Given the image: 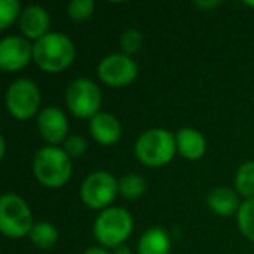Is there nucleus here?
Instances as JSON below:
<instances>
[{
    "instance_id": "f257e3e1",
    "label": "nucleus",
    "mask_w": 254,
    "mask_h": 254,
    "mask_svg": "<svg viewBox=\"0 0 254 254\" xmlns=\"http://www.w3.org/2000/svg\"><path fill=\"white\" fill-rule=\"evenodd\" d=\"M75 46L68 35L49 32L46 37L33 42V61L46 73H61L75 61Z\"/></svg>"
},
{
    "instance_id": "f03ea898",
    "label": "nucleus",
    "mask_w": 254,
    "mask_h": 254,
    "mask_svg": "<svg viewBox=\"0 0 254 254\" xmlns=\"http://www.w3.org/2000/svg\"><path fill=\"white\" fill-rule=\"evenodd\" d=\"M33 174L47 188H61L70 181L73 166L63 146H44L33 155Z\"/></svg>"
},
{
    "instance_id": "7ed1b4c3",
    "label": "nucleus",
    "mask_w": 254,
    "mask_h": 254,
    "mask_svg": "<svg viewBox=\"0 0 254 254\" xmlns=\"http://www.w3.org/2000/svg\"><path fill=\"white\" fill-rule=\"evenodd\" d=\"M178 153L176 134L167 129H148L134 143V155L143 166L162 167Z\"/></svg>"
},
{
    "instance_id": "20e7f679",
    "label": "nucleus",
    "mask_w": 254,
    "mask_h": 254,
    "mask_svg": "<svg viewBox=\"0 0 254 254\" xmlns=\"http://www.w3.org/2000/svg\"><path fill=\"white\" fill-rule=\"evenodd\" d=\"M134 221L129 211L124 207H108L98 214L94 219L92 233L96 240L101 244V247H115L126 244V240L131 237Z\"/></svg>"
},
{
    "instance_id": "39448f33",
    "label": "nucleus",
    "mask_w": 254,
    "mask_h": 254,
    "mask_svg": "<svg viewBox=\"0 0 254 254\" xmlns=\"http://www.w3.org/2000/svg\"><path fill=\"white\" fill-rule=\"evenodd\" d=\"M33 214L28 202L18 193H5L0 198V230L9 239H23L33 228Z\"/></svg>"
},
{
    "instance_id": "423d86ee",
    "label": "nucleus",
    "mask_w": 254,
    "mask_h": 254,
    "mask_svg": "<svg viewBox=\"0 0 254 254\" xmlns=\"http://www.w3.org/2000/svg\"><path fill=\"white\" fill-rule=\"evenodd\" d=\"M40 94L39 85L30 78H18L7 87L5 106L11 117L16 120H30L40 113Z\"/></svg>"
},
{
    "instance_id": "0eeeda50",
    "label": "nucleus",
    "mask_w": 254,
    "mask_h": 254,
    "mask_svg": "<svg viewBox=\"0 0 254 254\" xmlns=\"http://www.w3.org/2000/svg\"><path fill=\"white\" fill-rule=\"evenodd\" d=\"M64 101L73 117L91 120L101 110V91L94 80L78 77L66 87Z\"/></svg>"
},
{
    "instance_id": "6e6552de",
    "label": "nucleus",
    "mask_w": 254,
    "mask_h": 254,
    "mask_svg": "<svg viewBox=\"0 0 254 254\" xmlns=\"http://www.w3.org/2000/svg\"><path fill=\"white\" fill-rule=\"evenodd\" d=\"M119 195V180L106 171L89 174L80 185V198L89 209L105 211L112 207V202Z\"/></svg>"
},
{
    "instance_id": "1a4fd4ad",
    "label": "nucleus",
    "mask_w": 254,
    "mask_h": 254,
    "mask_svg": "<svg viewBox=\"0 0 254 254\" xmlns=\"http://www.w3.org/2000/svg\"><path fill=\"white\" fill-rule=\"evenodd\" d=\"M139 73L138 63L132 56L124 53H115L105 56L98 64V77L108 87H127L136 80Z\"/></svg>"
},
{
    "instance_id": "9d476101",
    "label": "nucleus",
    "mask_w": 254,
    "mask_h": 254,
    "mask_svg": "<svg viewBox=\"0 0 254 254\" xmlns=\"http://www.w3.org/2000/svg\"><path fill=\"white\" fill-rule=\"evenodd\" d=\"M33 61V44L21 35H9L0 40V68L7 73L21 71Z\"/></svg>"
},
{
    "instance_id": "9b49d317",
    "label": "nucleus",
    "mask_w": 254,
    "mask_h": 254,
    "mask_svg": "<svg viewBox=\"0 0 254 254\" xmlns=\"http://www.w3.org/2000/svg\"><path fill=\"white\" fill-rule=\"evenodd\" d=\"M37 129L49 146H60L68 138V117L58 106H46L37 115Z\"/></svg>"
},
{
    "instance_id": "f8f14e48",
    "label": "nucleus",
    "mask_w": 254,
    "mask_h": 254,
    "mask_svg": "<svg viewBox=\"0 0 254 254\" xmlns=\"http://www.w3.org/2000/svg\"><path fill=\"white\" fill-rule=\"evenodd\" d=\"M89 132L99 145L113 146L122 139V124L112 113L99 112L89 122Z\"/></svg>"
},
{
    "instance_id": "ddd939ff",
    "label": "nucleus",
    "mask_w": 254,
    "mask_h": 254,
    "mask_svg": "<svg viewBox=\"0 0 254 254\" xmlns=\"http://www.w3.org/2000/svg\"><path fill=\"white\" fill-rule=\"evenodd\" d=\"M23 37L28 40H40L49 33L51 28V16L42 5H28L23 9L21 18H19Z\"/></svg>"
},
{
    "instance_id": "4468645a",
    "label": "nucleus",
    "mask_w": 254,
    "mask_h": 254,
    "mask_svg": "<svg viewBox=\"0 0 254 254\" xmlns=\"http://www.w3.org/2000/svg\"><path fill=\"white\" fill-rule=\"evenodd\" d=\"M176 145L178 153L187 160H198L207 152L205 136L191 127H183L176 132Z\"/></svg>"
},
{
    "instance_id": "2eb2a0df",
    "label": "nucleus",
    "mask_w": 254,
    "mask_h": 254,
    "mask_svg": "<svg viewBox=\"0 0 254 254\" xmlns=\"http://www.w3.org/2000/svg\"><path fill=\"white\" fill-rule=\"evenodd\" d=\"M207 205L214 214L218 216H232L239 212L240 200L239 193L228 187H218L212 188L207 193Z\"/></svg>"
},
{
    "instance_id": "dca6fc26",
    "label": "nucleus",
    "mask_w": 254,
    "mask_h": 254,
    "mask_svg": "<svg viewBox=\"0 0 254 254\" xmlns=\"http://www.w3.org/2000/svg\"><path fill=\"white\" fill-rule=\"evenodd\" d=\"M171 237L160 226L148 228L138 240V254H169Z\"/></svg>"
},
{
    "instance_id": "f3484780",
    "label": "nucleus",
    "mask_w": 254,
    "mask_h": 254,
    "mask_svg": "<svg viewBox=\"0 0 254 254\" xmlns=\"http://www.w3.org/2000/svg\"><path fill=\"white\" fill-rule=\"evenodd\" d=\"M30 240L33 242V246H37L39 249H53L58 244V239H60V233H58V228L49 221H39L33 225L32 232H30Z\"/></svg>"
},
{
    "instance_id": "a211bd4d",
    "label": "nucleus",
    "mask_w": 254,
    "mask_h": 254,
    "mask_svg": "<svg viewBox=\"0 0 254 254\" xmlns=\"http://www.w3.org/2000/svg\"><path fill=\"white\" fill-rule=\"evenodd\" d=\"M146 191V181L141 174L129 173L124 174L119 180V193L127 200H136V198L143 197Z\"/></svg>"
},
{
    "instance_id": "6ab92c4d",
    "label": "nucleus",
    "mask_w": 254,
    "mask_h": 254,
    "mask_svg": "<svg viewBox=\"0 0 254 254\" xmlns=\"http://www.w3.org/2000/svg\"><path fill=\"white\" fill-rule=\"evenodd\" d=\"M233 183H235V191L240 197L246 200L254 197V160H247L237 169Z\"/></svg>"
},
{
    "instance_id": "aec40b11",
    "label": "nucleus",
    "mask_w": 254,
    "mask_h": 254,
    "mask_svg": "<svg viewBox=\"0 0 254 254\" xmlns=\"http://www.w3.org/2000/svg\"><path fill=\"white\" fill-rule=\"evenodd\" d=\"M237 225L242 235L247 240L254 242V197L247 198L240 204V209L237 212Z\"/></svg>"
},
{
    "instance_id": "412c9836",
    "label": "nucleus",
    "mask_w": 254,
    "mask_h": 254,
    "mask_svg": "<svg viewBox=\"0 0 254 254\" xmlns=\"http://www.w3.org/2000/svg\"><path fill=\"white\" fill-rule=\"evenodd\" d=\"M21 12L18 0H0V30H7L16 19L21 18Z\"/></svg>"
},
{
    "instance_id": "4be33fe9",
    "label": "nucleus",
    "mask_w": 254,
    "mask_h": 254,
    "mask_svg": "<svg viewBox=\"0 0 254 254\" xmlns=\"http://www.w3.org/2000/svg\"><path fill=\"white\" fill-rule=\"evenodd\" d=\"M94 9H96V4L92 0H73V2L68 4L66 12L70 19H73V21H77V23H82V21H87V19L94 14Z\"/></svg>"
},
{
    "instance_id": "5701e85b",
    "label": "nucleus",
    "mask_w": 254,
    "mask_h": 254,
    "mask_svg": "<svg viewBox=\"0 0 254 254\" xmlns=\"http://www.w3.org/2000/svg\"><path fill=\"white\" fill-rule=\"evenodd\" d=\"M143 47V33L138 28H127L120 35V49L127 56H132Z\"/></svg>"
},
{
    "instance_id": "b1692460",
    "label": "nucleus",
    "mask_w": 254,
    "mask_h": 254,
    "mask_svg": "<svg viewBox=\"0 0 254 254\" xmlns=\"http://www.w3.org/2000/svg\"><path fill=\"white\" fill-rule=\"evenodd\" d=\"M63 150L68 153L70 159H78V157L84 155L85 150H87V141L78 134L68 136L66 141L63 143Z\"/></svg>"
},
{
    "instance_id": "393cba45",
    "label": "nucleus",
    "mask_w": 254,
    "mask_h": 254,
    "mask_svg": "<svg viewBox=\"0 0 254 254\" xmlns=\"http://www.w3.org/2000/svg\"><path fill=\"white\" fill-rule=\"evenodd\" d=\"M219 5V2L218 0H197L195 2V7H198V9H214V7H218Z\"/></svg>"
},
{
    "instance_id": "a878e982",
    "label": "nucleus",
    "mask_w": 254,
    "mask_h": 254,
    "mask_svg": "<svg viewBox=\"0 0 254 254\" xmlns=\"http://www.w3.org/2000/svg\"><path fill=\"white\" fill-rule=\"evenodd\" d=\"M82 254H112L106 251V247H101V246H94V247H89V249H85Z\"/></svg>"
},
{
    "instance_id": "bb28decb",
    "label": "nucleus",
    "mask_w": 254,
    "mask_h": 254,
    "mask_svg": "<svg viewBox=\"0 0 254 254\" xmlns=\"http://www.w3.org/2000/svg\"><path fill=\"white\" fill-rule=\"evenodd\" d=\"M113 254H132V251H131V247H129V246L122 244V246H119V247H115V249H113Z\"/></svg>"
},
{
    "instance_id": "cd10ccee",
    "label": "nucleus",
    "mask_w": 254,
    "mask_h": 254,
    "mask_svg": "<svg viewBox=\"0 0 254 254\" xmlns=\"http://www.w3.org/2000/svg\"><path fill=\"white\" fill-rule=\"evenodd\" d=\"M0 157H2V159H4L5 157V153H7V143H5V138L4 136H2V138H0Z\"/></svg>"
},
{
    "instance_id": "c85d7f7f",
    "label": "nucleus",
    "mask_w": 254,
    "mask_h": 254,
    "mask_svg": "<svg viewBox=\"0 0 254 254\" xmlns=\"http://www.w3.org/2000/svg\"><path fill=\"white\" fill-rule=\"evenodd\" d=\"M244 4H246L247 7H254V2H251V0H246V2H244Z\"/></svg>"
}]
</instances>
